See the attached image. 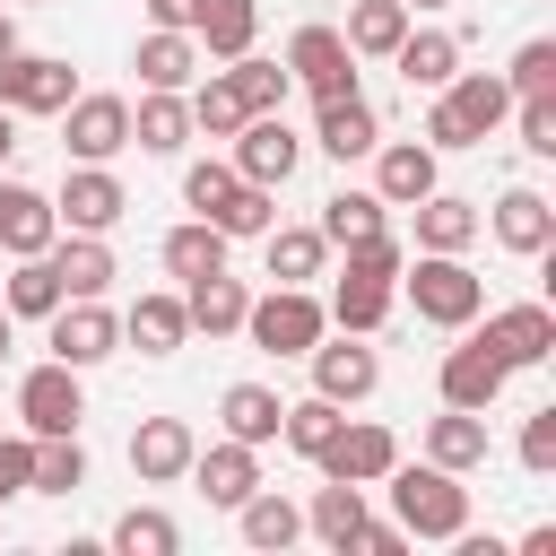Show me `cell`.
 Returning <instances> with one entry per match:
<instances>
[{"label":"cell","instance_id":"1","mask_svg":"<svg viewBox=\"0 0 556 556\" xmlns=\"http://www.w3.org/2000/svg\"><path fill=\"white\" fill-rule=\"evenodd\" d=\"M382 486H391V513H400L408 539H452V530H469V486H460V469H443V460H417V469L391 460Z\"/></svg>","mask_w":556,"mask_h":556},{"label":"cell","instance_id":"2","mask_svg":"<svg viewBox=\"0 0 556 556\" xmlns=\"http://www.w3.org/2000/svg\"><path fill=\"white\" fill-rule=\"evenodd\" d=\"M400 295H408L417 321H434V330H469V321L486 313V278H478L460 252H417V261H400Z\"/></svg>","mask_w":556,"mask_h":556},{"label":"cell","instance_id":"3","mask_svg":"<svg viewBox=\"0 0 556 556\" xmlns=\"http://www.w3.org/2000/svg\"><path fill=\"white\" fill-rule=\"evenodd\" d=\"M321 330H330V304H321L313 287H269V295L243 304V339H252L261 356H304Z\"/></svg>","mask_w":556,"mask_h":556},{"label":"cell","instance_id":"4","mask_svg":"<svg viewBox=\"0 0 556 556\" xmlns=\"http://www.w3.org/2000/svg\"><path fill=\"white\" fill-rule=\"evenodd\" d=\"M61 148H70V165H113L122 148H130V96H70L61 104Z\"/></svg>","mask_w":556,"mask_h":556},{"label":"cell","instance_id":"5","mask_svg":"<svg viewBox=\"0 0 556 556\" xmlns=\"http://www.w3.org/2000/svg\"><path fill=\"white\" fill-rule=\"evenodd\" d=\"M52 217H61V235H113L130 217V191H122L113 165H70L61 191H52Z\"/></svg>","mask_w":556,"mask_h":556},{"label":"cell","instance_id":"6","mask_svg":"<svg viewBox=\"0 0 556 556\" xmlns=\"http://www.w3.org/2000/svg\"><path fill=\"white\" fill-rule=\"evenodd\" d=\"M287 78H295L313 104L356 96V52H348V35H339V26H295V35H287Z\"/></svg>","mask_w":556,"mask_h":556},{"label":"cell","instance_id":"7","mask_svg":"<svg viewBox=\"0 0 556 556\" xmlns=\"http://www.w3.org/2000/svg\"><path fill=\"white\" fill-rule=\"evenodd\" d=\"M304 365H313V391H321V400H339V408H356V400H374V391H382V356H374L356 330H339V339L321 330V339L304 348Z\"/></svg>","mask_w":556,"mask_h":556},{"label":"cell","instance_id":"8","mask_svg":"<svg viewBox=\"0 0 556 556\" xmlns=\"http://www.w3.org/2000/svg\"><path fill=\"white\" fill-rule=\"evenodd\" d=\"M43 330H52V356H61V365H78V374H87V365H104V356L122 348V313H113L104 295H61V313H52Z\"/></svg>","mask_w":556,"mask_h":556},{"label":"cell","instance_id":"9","mask_svg":"<svg viewBox=\"0 0 556 556\" xmlns=\"http://www.w3.org/2000/svg\"><path fill=\"white\" fill-rule=\"evenodd\" d=\"M70 96H78V70H70L61 52H26V43H17V52L0 61V104H9L17 122H26V113H61Z\"/></svg>","mask_w":556,"mask_h":556},{"label":"cell","instance_id":"10","mask_svg":"<svg viewBox=\"0 0 556 556\" xmlns=\"http://www.w3.org/2000/svg\"><path fill=\"white\" fill-rule=\"evenodd\" d=\"M243 182H261V191H278L295 165H304V139L287 130V113H243V130H235V156H226Z\"/></svg>","mask_w":556,"mask_h":556},{"label":"cell","instance_id":"11","mask_svg":"<svg viewBox=\"0 0 556 556\" xmlns=\"http://www.w3.org/2000/svg\"><path fill=\"white\" fill-rule=\"evenodd\" d=\"M478 235H495L504 252L539 261V252H556V200H547V191H530V182H513L495 208H478Z\"/></svg>","mask_w":556,"mask_h":556},{"label":"cell","instance_id":"12","mask_svg":"<svg viewBox=\"0 0 556 556\" xmlns=\"http://www.w3.org/2000/svg\"><path fill=\"white\" fill-rule=\"evenodd\" d=\"M17 417H26V434H78V417H87V391H78V365H35L26 382H17Z\"/></svg>","mask_w":556,"mask_h":556},{"label":"cell","instance_id":"13","mask_svg":"<svg viewBox=\"0 0 556 556\" xmlns=\"http://www.w3.org/2000/svg\"><path fill=\"white\" fill-rule=\"evenodd\" d=\"M182 478H191L217 513H235V504L261 486V452H252V443H235V434H217V443H200V452H191V469H182Z\"/></svg>","mask_w":556,"mask_h":556},{"label":"cell","instance_id":"14","mask_svg":"<svg viewBox=\"0 0 556 556\" xmlns=\"http://www.w3.org/2000/svg\"><path fill=\"white\" fill-rule=\"evenodd\" d=\"M478 339L521 374V365H547V356H556V313H547V304H495Z\"/></svg>","mask_w":556,"mask_h":556},{"label":"cell","instance_id":"15","mask_svg":"<svg viewBox=\"0 0 556 556\" xmlns=\"http://www.w3.org/2000/svg\"><path fill=\"white\" fill-rule=\"evenodd\" d=\"M434 382H443V408H495V400H504V382H513V365H504L486 339H460V348L443 356V374H434Z\"/></svg>","mask_w":556,"mask_h":556},{"label":"cell","instance_id":"16","mask_svg":"<svg viewBox=\"0 0 556 556\" xmlns=\"http://www.w3.org/2000/svg\"><path fill=\"white\" fill-rule=\"evenodd\" d=\"M191 452H200V434H191L182 417H139V426H130V478H139V486H174V478L191 469Z\"/></svg>","mask_w":556,"mask_h":556},{"label":"cell","instance_id":"17","mask_svg":"<svg viewBox=\"0 0 556 556\" xmlns=\"http://www.w3.org/2000/svg\"><path fill=\"white\" fill-rule=\"evenodd\" d=\"M391 460H400V434H391V426H339L313 469H321V478H348V486H382Z\"/></svg>","mask_w":556,"mask_h":556},{"label":"cell","instance_id":"18","mask_svg":"<svg viewBox=\"0 0 556 556\" xmlns=\"http://www.w3.org/2000/svg\"><path fill=\"white\" fill-rule=\"evenodd\" d=\"M52 235H61L52 191H35V182L0 174V252H9V261H17V252H52Z\"/></svg>","mask_w":556,"mask_h":556},{"label":"cell","instance_id":"19","mask_svg":"<svg viewBox=\"0 0 556 556\" xmlns=\"http://www.w3.org/2000/svg\"><path fill=\"white\" fill-rule=\"evenodd\" d=\"M374 139H382V113L365 104V87L356 96H330V104H313V148L321 156H374Z\"/></svg>","mask_w":556,"mask_h":556},{"label":"cell","instance_id":"20","mask_svg":"<svg viewBox=\"0 0 556 556\" xmlns=\"http://www.w3.org/2000/svg\"><path fill=\"white\" fill-rule=\"evenodd\" d=\"M130 148L182 156V148H191V96H182V87H148V96L130 104Z\"/></svg>","mask_w":556,"mask_h":556},{"label":"cell","instance_id":"21","mask_svg":"<svg viewBox=\"0 0 556 556\" xmlns=\"http://www.w3.org/2000/svg\"><path fill=\"white\" fill-rule=\"evenodd\" d=\"M374 191H382V208L426 200L434 191V148L426 139H374Z\"/></svg>","mask_w":556,"mask_h":556},{"label":"cell","instance_id":"22","mask_svg":"<svg viewBox=\"0 0 556 556\" xmlns=\"http://www.w3.org/2000/svg\"><path fill=\"white\" fill-rule=\"evenodd\" d=\"M443 104H452V113L469 122V139H478V148H486V139H495V130L513 122V87H504L495 70H452V87H443Z\"/></svg>","mask_w":556,"mask_h":556},{"label":"cell","instance_id":"23","mask_svg":"<svg viewBox=\"0 0 556 556\" xmlns=\"http://www.w3.org/2000/svg\"><path fill=\"white\" fill-rule=\"evenodd\" d=\"M417 208V252H469L478 243V200H460V191H426V200H408Z\"/></svg>","mask_w":556,"mask_h":556},{"label":"cell","instance_id":"24","mask_svg":"<svg viewBox=\"0 0 556 556\" xmlns=\"http://www.w3.org/2000/svg\"><path fill=\"white\" fill-rule=\"evenodd\" d=\"M52 278H61V295H104L122 269H113V243L104 235H52Z\"/></svg>","mask_w":556,"mask_h":556},{"label":"cell","instance_id":"25","mask_svg":"<svg viewBox=\"0 0 556 556\" xmlns=\"http://www.w3.org/2000/svg\"><path fill=\"white\" fill-rule=\"evenodd\" d=\"M278 417H287V400H278L269 382H226V391H217V426H226L235 443H252V452L278 443Z\"/></svg>","mask_w":556,"mask_h":556},{"label":"cell","instance_id":"26","mask_svg":"<svg viewBox=\"0 0 556 556\" xmlns=\"http://www.w3.org/2000/svg\"><path fill=\"white\" fill-rule=\"evenodd\" d=\"M130 70H139V87H191L200 78V43L182 26H148L139 52H130Z\"/></svg>","mask_w":556,"mask_h":556},{"label":"cell","instance_id":"27","mask_svg":"<svg viewBox=\"0 0 556 556\" xmlns=\"http://www.w3.org/2000/svg\"><path fill=\"white\" fill-rule=\"evenodd\" d=\"M391 70L408 78V87H452V70H460V35H443V26H408L400 35V52H391Z\"/></svg>","mask_w":556,"mask_h":556},{"label":"cell","instance_id":"28","mask_svg":"<svg viewBox=\"0 0 556 556\" xmlns=\"http://www.w3.org/2000/svg\"><path fill=\"white\" fill-rule=\"evenodd\" d=\"M243 304H252V287L226 278V269H208V278L182 287V313H191V330H208V339H235V330H243Z\"/></svg>","mask_w":556,"mask_h":556},{"label":"cell","instance_id":"29","mask_svg":"<svg viewBox=\"0 0 556 556\" xmlns=\"http://www.w3.org/2000/svg\"><path fill=\"white\" fill-rule=\"evenodd\" d=\"M252 35H261V0H200V17H191V43H200L208 61L252 52Z\"/></svg>","mask_w":556,"mask_h":556},{"label":"cell","instance_id":"30","mask_svg":"<svg viewBox=\"0 0 556 556\" xmlns=\"http://www.w3.org/2000/svg\"><path fill=\"white\" fill-rule=\"evenodd\" d=\"M122 339H130L139 356H174V348L191 339V313H182V295H139V304L122 313Z\"/></svg>","mask_w":556,"mask_h":556},{"label":"cell","instance_id":"31","mask_svg":"<svg viewBox=\"0 0 556 556\" xmlns=\"http://www.w3.org/2000/svg\"><path fill=\"white\" fill-rule=\"evenodd\" d=\"M426 460H443V469H486V408H443L434 426H426Z\"/></svg>","mask_w":556,"mask_h":556},{"label":"cell","instance_id":"32","mask_svg":"<svg viewBox=\"0 0 556 556\" xmlns=\"http://www.w3.org/2000/svg\"><path fill=\"white\" fill-rule=\"evenodd\" d=\"M235 530H243V547H261V556H278V547H295V539H304V513H295L287 495H269V486H252V495L235 504Z\"/></svg>","mask_w":556,"mask_h":556},{"label":"cell","instance_id":"33","mask_svg":"<svg viewBox=\"0 0 556 556\" xmlns=\"http://www.w3.org/2000/svg\"><path fill=\"white\" fill-rule=\"evenodd\" d=\"M391 304H400L391 278H348V269H339V287H330V321L356 330V339H374V330L391 321Z\"/></svg>","mask_w":556,"mask_h":556},{"label":"cell","instance_id":"34","mask_svg":"<svg viewBox=\"0 0 556 556\" xmlns=\"http://www.w3.org/2000/svg\"><path fill=\"white\" fill-rule=\"evenodd\" d=\"M78 486H87V443L78 434H35L26 495H78Z\"/></svg>","mask_w":556,"mask_h":556},{"label":"cell","instance_id":"35","mask_svg":"<svg viewBox=\"0 0 556 556\" xmlns=\"http://www.w3.org/2000/svg\"><path fill=\"white\" fill-rule=\"evenodd\" d=\"M304 530H313L321 547H339V556H348V539L365 530V486H348V478L313 486V504H304Z\"/></svg>","mask_w":556,"mask_h":556},{"label":"cell","instance_id":"36","mask_svg":"<svg viewBox=\"0 0 556 556\" xmlns=\"http://www.w3.org/2000/svg\"><path fill=\"white\" fill-rule=\"evenodd\" d=\"M374 235H391V226H382V191H330V200H321V243H330V252L374 243Z\"/></svg>","mask_w":556,"mask_h":556},{"label":"cell","instance_id":"37","mask_svg":"<svg viewBox=\"0 0 556 556\" xmlns=\"http://www.w3.org/2000/svg\"><path fill=\"white\" fill-rule=\"evenodd\" d=\"M261 243H269V278H278V287H313V278H321V261H330L321 226H269Z\"/></svg>","mask_w":556,"mask_h":556},{"label":"cell","instance_id":"38","mask_svg":"<svg viewBox=\"0 0 556 556\" xmlns=\"http://www.w3.org/2000/svg\"><path fill=\"white\" fill-rule=\"evenodd\" d=\"M0 304H9V321H52V313H61V278H52V261H43V252H17Z\"/></svg>","mask_w":556,"mask_h":556},{"label":"cell","instance_id":"39","mask_svg":"<svg viewBox=\"0 0 556 556\" xmlns=\"http://www.w3.org/2000/svg\"><path fill=\"white\" fill-rule=\"evenodd\" d=\"M408 35V9L400 0H348V52L356 61H391Z\"/></svg>","mask_w":556,"mask_h":556},{"label":"cell","instance_id":"40","mask_svg":"<svg viewBox=\"0 0 556 556\" xmlns=\"http://www.w3.org/2000/svg\"><path fill=\"white\" fill-rule=\"evenodd\" d=\"M156 252H165V269H174L182 287H191V278H208V269H226V235H217L208 217H182V226H174Z\"/></svg>","mask_w":556,"mask_h":556},{"label":"cell","instance_id":"41","mask_svg":"<svg viewBox=\"0 0 556 556\" xmlns=\"http://www.w3.org/2000/svg\"><path fill=\"white\" fill-rule=\"evenodd\" d=\"M339 426H348V417H339V400L304 391V400H287V417H278V443H287V452H304V460H321Z\"/></svg>","mask_w":556,"mask_h":556},{"label":"cell","instance_id":"42","mask_svg":"<svg viewBox=\"0 0 556 556\" xmlns=\"http://www.w3.org/2000/svg\"><path fill=\"white\" fill-rule=\"evenodd\" d=\"M226 78H235V96H243V113H287V61H261V52H235L226 61Z\"/></svg>","mask_w":556,"mask_h":556},{"label":"cell","instance_id":"43","mask_svg":"<svg viewBox=\"0 0 556 556\" xmlns=\"http://www.w3.org/2000/svg\"><path fill=\"white\" fill-rule=\"evenodd\" d=\"M182 96H191V130H208V139H235V130H243V96H235L226 70H208V78L182 87Z\"/></svg>","mask_w":556,"mask_h":556},{"label":"cell","instance_id":"44","mask_svg":"<svg viewBox=\"0 0 556 556\" xmlns=\"http://www.w3.org/2000/svg\"><path fill=\"white\" fill-rule=\"evenodd\" d=\"M104 539H113L122 556H174V547H182L174 513H156V504H130V513H122V521H113Z\"/></svg>","mask_w":556,"mask_h":556},{"label":"cell","instance_id":"45","mask_svg":"<svg viewBox=\"0 0 556 556\" xmlns=\"http://www.w3.org/2000/svg\"><path fill=\"white\" fill-rule=\"evenodd\" d=\"M208 226H217L226 243H243V235H269V226H278V191H261V182H235V191H226V208H217Z\"/></svg>","mask_w":556,"mask_h":556},{"label":"cell","instance_id":"46","mask_svg":"<svg viewBox=\"0 0 556 556\" xmlns=\"http://www.w3.org/2000/svg\"><path fill=\"white\" fill-rule=\"evenodd\" d=\"M235 182H243V174H235L226 156H200V165H182V200H191V217H217Z\"/></svg>","mask_w":556,"mask_h":556},{"label":"cell","instance_id":"47","mask_svg":"<svg viewBox=\"0 0 556 556\" xmlns=\"http://www.w3.org/2000/svg\"><path fill=\"white\" fill-rule=\"evenodd\" d=\"M504 87H513V96H556V43H547V35H530V43L513 52Z\"/></svg>","mask_w":556,"mask_h":556},{"label":"cell","instance_id":"48","mask_svg":"<svg viewBox=\"0 0 556 556\" xmlns=\"http://www.w3.org/2000/svg\"><path fill=\"white\" fill-rule=\"evenodd\" d=\"M513 122L530 156H556V96H513Z\"/></svg>","mask_w":556,"mask_h":556},{"label":"cell","instance_id":"49","mask_svg":"<svg viewBox=\"0 0 556 556\" xmlns=\"http://www.w3.org/2000/svg\"><path fill=\"white\" fill-rule=\"evenodd\" d=\"M521 469H530V478H547V469H556V400L521 417Z\"/></svg>","mask_w":556,"mask_h":556},{"label":"cell","instance_id":"50","mask_svg":"<svg viewBox=\"0 0 556 556\" xmlns=\"http://www.w3.org/2000/svg\"><path fill=\"white\" fill-rule=\"evenodd\" d=\"M400 261H408V252H400L391 235H374V243H348V278H391V287H400Z\"/></svg>","mask_w":556,"mask_h":556},{"label":"cell","instance_id":"51","mask_svg":"<svg viewBox=\"0 0 556 556\" xmlns=\"http://www.w3.org/2000/svg\"><path fill=\"white\" fill-rule=\"evenodd\" d=\"M426 148H434V156H452V148H478V139H469V122L443 104V87H434V104H426Z\"/></svg>","mask_w":556,"mask_h":556},{"label":"cell","instance_id":"52","mask_svg":"<svg viewBox=\"0 0 556 556\" xmlns=\"http://www.w3.org/2000/svg\"><path fill=\"white\" fill-rule=\"evenodd\" d=\"M26 460H35V434H9V443H0V504L26 495Z\"/></svg>","mask_w":556,"mask_h":556},{"label":"cell","instance_id":"53","mask_svg":"<svg viewBox=\"0 0 556 556\" xmlns=\"http://www.w3.org/2000/svg\"><path fill=\"white\" fill-rule=\"evenodd\" d=\"M348 547H365V556H400V547H408V530H400V521H374V513H365V530H356Z\"/></svg>","mask_w":556,"mask_h":556},{"label":"cell","instance_id":"54","mask_svg":"<svg viewBox=\"0 0 556 556\" xmlns=\"http://www.w3.org/2000/svg\"><path fill=\"white\" fill-rule=\"evenodd\" d=\"M191 17H200V0H148V26H182L191 35Z\"/></svg>","mask_w":556,"mask_h":556},{"label":"cell","instance_id":"55","mask_svg":"<svg viewBox=\"0 0 556 556\" xmlns=\"http://www.w3.org/2000/svg\"><path fill=\"white\" fill-rule=\"evenodd\" d=\"M9 156H17V113L0 104V165H9Z\"/></svg>","mask_w":556,"mask_h":556},{"label":"cell","instance_id":"56","mask_svg":"<svg viewBox=\"0 0 556 556\" xmlns=\"http://www.w3.org/2000/svg\"><path fill=\"white\" fill-rule=\"evenodd\" d=\"M9 52H17V17L0 9V61H9Z\"/></svg>","mask_w":556,"mask_h":556},{"label":"cell","instance_id":"57","mask_svg":"<svg viewBox=\"0 0 556 556\" xmlns=\"http://www.w3.org/2000/svg\"><path fill=\"white\" fill-rule=\"evenodd\" d=\"M9 348H17V321H9V304H0V365H9Z\"/></svg>","mask_w":556,"mask_h":556},{"label":"cell","instance_id":"58","mask_svg":"<svg viewBox=\"0 0 556 556\" xmlns=\"http://www.w3.org/2000/svg\"><path fill=\"white\" fill-rule=\"evenodd\" d=\"M400 9H408V17H417V9H452V0H400Z\"/></svg>","mask_w":556,"mask_h":556}]
</instances>
